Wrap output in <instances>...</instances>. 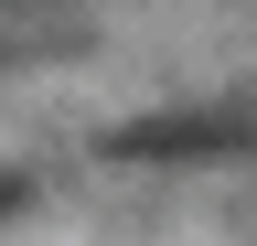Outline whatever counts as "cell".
<instances>
[{
  "label": "cell",
  "mask_w": 257,
  "mask_h": 246,
  "mask_svg": "<svg viewBox=\"0 0 257 246\" xmlns=\"http://www.w3.org/2000/svg\"><path fill=\"white\" fill-rule=\"evenodd\" d=\"M22 193H32V182H22V171H0V214H11V203H22Z\"/></svg>",
  "instance_id": "1"
}]
</instances>
